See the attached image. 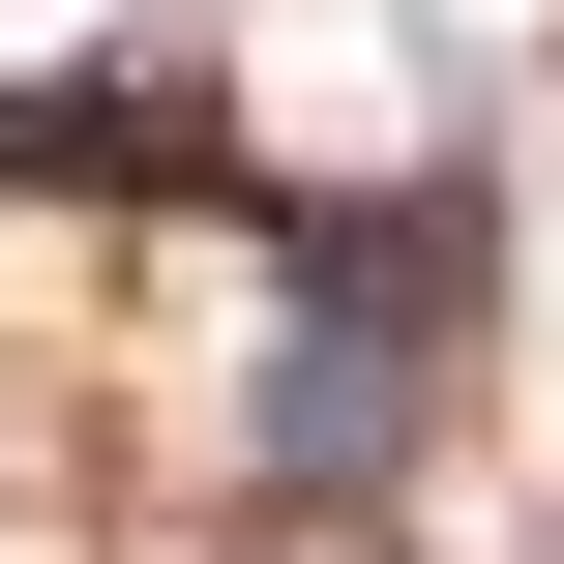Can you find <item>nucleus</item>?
Wrapping results in <instances>:
<instances>
[{"label": "nucleus", "mask_w": 564, "mask_h": 564, "mask_svg": "<svg viewBox=\"0 0 564 564\" xmlns=\"http://www.w3.org/2000/svg\"><path fill=\"white\" fill-rule=\"evenodd\" d=\"M268 238V416H238V476L268 506H357L387 446H416V387H446V327H476V178H387V208H238Z\"/></svg>", "instance_id": "f257e3e1"}, {"label": "nucleus", "mask_w": 564, "mask_h": 564, "mask_svg": "<svg viewBox=\"0 0 564 564\" xmlns=\"http://www.w3.org/2000/svg\"><path fill=\"white\" fill-rule=\"evenodd\" d=\"M0 178H238V149H208V59H59V89H0Z\"/></svg>", "instance_id": "f03ea898"}]
</instances>
